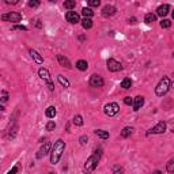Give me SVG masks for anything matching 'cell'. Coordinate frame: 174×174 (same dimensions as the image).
<instances>
[{
    "mask_svg": "<svg viewBox=\"0 0 174 174\" xmlns=\"http://www.w3.org/2000/svg\"><path fill=\"white\" fill-rule=\"evenodd\" d=\"M64 150H65V142L63 139H57L56 142H54L53 147H52V151H50V163L52 165L59 163V161H60L63 157Z\"/></svg>",
    "mask_w": 174,
    "mask_h": 174,
    "instance_id": "6da1fadb",
    "label": "cell"
},
{
    "mask_svg": "<svg viewBox=\"0 0 174 174\" xmlns=\"http://www.w3.org/2000/svg\"><path fill=\"white\" fill-rule=\"evenodd\" d=\"M101 155H102V153H101V150H99V151H95L90 158H87L86 163L83 166L84 174H91L95 169H97V166L99 163V159H101Z\"/></svg>",
    "mask_w": 174,
    "mask_h": 174,
    "instance_id": "7a4b0ae2",
    "label": "cell"
},
{
    "mask_svg": "<svg viewBox=\"0 0 174 174\" xmlns=\"http://www.w3.org/2000/svg\"><path fill=\"white\" fill-rule=\"evenodd\" d=\"M170 87H172V80H170V78L169 76H163L161 80H159L157 87H155V94H157L158 97H163L165 94H167Z\"/></svg>",
    "mask_w": 174,
    "mask_h": 174,
    "instance_id": "3957f363",
    "label": "cell"
},
{
    "mask_svg": "<svg viewBox=\"0 0 174 174\" xmlns=\"http://www.w3.org/2000/svg\"><path fill=\"white\" fill-rule=\"evenodd\" d=\"M38 75H40V78H41L44 82L46 83L48 88H49L50 91H53L54 90V84H53V82H52V78H50L49 71H48L46 68H40L38 69Z\"/></svg>",
    "mask_w": 174,
    "mask_h": 174,
    "instance_id": "277c9868",
    "label": "cell"
},
{
    "mask_svg": "<svg viewBox=\"0 0 174 174\" xmlns=\"http://www.w3.org/2000/svg\"><path fill=\"white\" fill-rule=\"evenodd\" d=\"M103 112L108 117H114L116 114L120 112V106H118L117 102H110V103H106L105 108H103Z\"/></svg>",
    "mask_w": 174,
    "mask_h": 174,
    "instance_id": "5b68a950",
    "label": "cell"
},
{
    "mask_svg": "<svg viewBox=\"0 0 174 174\" xmlns=\"http://www.w3.org/2000/svg\"><path fill=\"white\" fill-rule=\"evenodd\" d=\"M2 21L4 22H12V23H19L22 21V14L19 12H15V11H12V12H8V14H3L2 15Z\"/></svg>",
    "mask_w": 174,
    "mask_h": 174,
    "instance_id": "8992f818",
    "label": "cell"
},
{
    "mask_svg": "<svg viewBox=\"0 0 174 174\" xmlns=\"http://www.w3.org/2000/svg\"><path fill=\"white\" fill-rule=\"evenodd\" d=\"M166 128H167V124H166L165 121H159L155 127H153L148 132H147V135L148 136L150 135H161V133H163L166 131Z\"/></svg>",
    "mask_w": 174,
    "mask_h": 174,
    "instance_id": "52a82bcc",
    "label": "cell"
},
{
    "mask_svg": "<svg viewBox=\"0 0 174 174\" xmlns=\"http://www.w3.org/2000/svg\"><path fill=\"white\" fill-rule=\"evenodd\" d=\"M106 67H108V69L110 72H118V71L123 69L121 63H118L117 60H114V59H108V61H106Z\"/></svg>",
    "mask_w": 174,
    "mask_h": 174,
    "instance_id": "ba28073f",
    "label": "cell"
},
{
    "mask_svg": "<svg viewBox=\"0 0 174 174\" xmlns=\"http://www.w3.org/2000/svg\"><path fill=\"white\" fill-rule=\"evenodd\" d=\"M88 83H90L91 87L98 88V87H102L103 84H105V80H103V78L99 76V75H91L90 80H88Z\"/></svg>",
    "mask_w": 174,
    "mask_h": 174,
    "instance_id": "9c48e42d",
    "label": "cell"
},
{
    "mask_svg": "<svg viewBox=\"0 0 174 174\" xmlns=\"http://www.w3.org/2000/svg\"><path fill=\"white\" fill-rule=\"evenodd\" d=\"M52 147H53V146H52L49 142H45V143H44V146L38 150V153H37V155H35L37 159H42L46 154H49V151H52Z\"/></svg>",
    "mask_w": 174,
    "mask_h": 174,
    "instance_id": "30bf717a",
    "label": "cell"
},
{
    "mask_svg": "<svg viewBox=\"0 0 174 174\" xmlns=\"http://www.w3.org/2000/svg\"><path fill=\"white\" fill-rule=\"evenodd\" d=\"M65 19H67V22H69V23H73V25L82 22V21H80L79 14H78L76 11H68V12L65 14Z\"/></svg>",
    "mask_w": 174,
    "mask_h": 174,
    "instance_id": "8fae6325",
    "label": "cell"
},
{
    "mask_svg": "<svg viewBox=\"0 0 174 174\" xmlns=\"http://www.w3.org/2000/svg\"><path fill=\"white\" fill-rule=\"evenodd\" d=\"M116 12H117V8H116L114 6H112V4H106V6L102 8V16H105V18L113 16Z\"/></svg>",
    "mask_w": 174,
    "mask_h": 174,
    "instance_id": "7c38bea8",
    "label": "cell"
},
{
    "mask_svg": "<svg viewBox=\"0 0 174 174\" xmlns=\"http://www.w3.org/2000/svg\"><path fill=\"white\" fill-rule=\"evenodd\" d=\"M169 11H170V6L169 4H162V6H159L157 8V15L163 18V16H166L169 14Z\"/></svg>",
    "mask_w": 174,
    "mask_h": 174,
    "instance_id": "4fadbf2b",
    "label": "cell"
},
{
    "mask_svg": "<svg viewBox=\"0 0 174 174\" xmlns=\"http://www.w3.org/2000/svg\"><path fill=\"white\" fill-rule=\"evenodd\" d=\"M57 60H59V64H60L61 67H64V68H71V61L68 60V59H67L64 54H57Z\"/></svg>",
    "mask_w": 174,
    "mask_h": 174,
    "instance_id": "5bb4252c",
    "label": "cell"
},
{
    "mask_svg": "<svg viewBox=\"0 0 174 174\" xmlns=\"http://www.w3.org/2000/svg\"><path fill=\"white\" fill-rule=\"evenodd\" d=\"M29 53H30L31 59H33V60H34V61L37 63V64H42V63H44V57H42L41 54H40L37 50H34V49H30V50H29Z\"/></svg>",
    "mask_w": 174,
    "mask_h": 174,
    "instance_id": "9a60e30c",
    "label": "cell"
},
{
    "mask_svg": "<svg viewBox=\"0 0 174 174\" xmlns=\"http://www.w3.org/2000/svg\"><path fill=\"white\" fill-rule=\"evenodd\" d=\"M143 105H144V97H142V95H138V97L135 98V101H133V110H135V112H138L139 109H142Z\"/></svg>",
    "mask_w": 174,
    "mask_h": 174,
    "instance_id": "2e32d148",
    "label": "cell"
},
{
    "mask_svg": "<svg viewBox=\"0 0 174 174\" xmlns=\"http://www.w3.org/2000/svg\"><path fill=\"white\" fill-rule=\"evenodd\" d=\"M133 133V128L132 127H125L123 131H121V133H120V136L123 139H125V138H129V136H131Z\"/></svg>",
    "mask_w": 174,
    "mask_h": 174,
    "instance_id": "e0dca14e",
    "label": "cell"
},
{
    "mask_svg": "<svg viewBox=\"0 0 174 174\" xmlns=\"http://www.w3.org/2000/svg\"><path fill=\"white\" fill-rule=\"evenodd\" d=\"M56 113H57V110H56V108H54V106H49V108L45 110V116L48 118H54Z\"/></svg>",
    "mask_w": 174,
    "mask_h": 174,
    "instance_id": "ac0fdd59",
    "label": "cell"
},
{
    "mask_svg": "<svg viewBox=\"0 0 174 174\" xmlns=\"http://www.w3.org/2000/svg\"><path fill=\"white\" fill-rule=\"evenodd\" d=\"M82 15L84 18H88V19H91V16L94 15V11H92L90 7H83V10H82Z\"/></svg>",
    "mask_w": 174,
    "mask_h": 174,
    "instance_id": "d6986e66",
    "label": "cell"
},
{
    "mask_svg": "<svg viewBox=\"0 0 174 174\" xmlns=\"http://www.w3.org/2000/svg\"><path fill=\"white\" fill-rule=\"evenodd\" d=\"M76 68L79 69V71H86V69L88 68V64L86 60H79L76 61Z\"/></svg>",
    "mask_w": 174,
    "mask_h": 174,
    "instance_id": "ffe728a7",
    "label": "cell"
},
{
    "mask_svg": "<svg viewBox=\"0 0 174 174\" xmlns=\"http://www.w3.org/2000/svg\"><path fill=\"white\" fill-rule=\"evenodd\" d=\"M94 133L98 136V138H101V139H103V140L109 139V132H108V131H102V129H97V131H95Z\"/></svg>",
    "mask_w": 174,
    "mask_h": 174,
    "instance_id": "44dd1931",
    "label": "cell"
},
{
    "mask_svg": "<svg viewBox=\"0 0 174 174\" xmlns=\"http://www.w3.org/2000/svg\"><path fill=\"white\" fill-rule=\"evenodd\" d=\"M57 80H59V83H60L63 87H65V88H68V87H69L68 79H67V78H64L63 75H57Z\"/></svg>",
    "mask_w": 174,
    "mask_h": 174,
    "instance_id": "7402d4cb",
    "label": "cell"
},
{
    "mask_svg": "<svg viewBox=\"0 0 174 174\" xmlns=\"http://www.w3.org/2000/svg\"><path fill=\"white\" fill-rule=\"evenodd\" d=\"M155 19H157V15L153 12L146 14V16H144V22H146V23H153V22H155Z\"/></svg>",
    "mask_w": 174,
    "mask_h": 174,
    "instance_id": "603a6c76",
    "label": "cell"
},
{
    "mask_svg": "<svg viewBox=\"0 0 174 174\" xmlns=\"http://www.w3.org/2000/svg\"><path fill=\"white\" fill-rule=\"evenodd\" d=\"M166 170H167V173L174 174V157L170 159L167 163H166Z\"/></svg>",
    "mask_w": 174,
    "mask_h": 174,
    "instance_id": "cb8c5ba5",
    "label": "cell"
},
{
    "mask_svg": "<svg viewBox=\"0 0 174 174\" xmlns=\"http://www.w3.org/2000/svg\"><path fill=\"white\" fill-rule=\"evenodd\" d=\"M73 125H76V127H82L83 125V117L80 116V114H76L75 117H73Z\"/></svg>",
    "mask_w": 174,
    "mask_h": 174,
    "instance_id": "d4e9b609",
    "label": "cell"
},
{
    "mask_svg": "<svg viewBox=\"0 0 174 174\" xmlns=\"http://www.w3.org/2000/svg\"><path fill=\"white\" fill-rule=\"evenodd\" d=\"M131 86H132V80L129 79V78H125V79H123V82H121V87H123L124 90L131 88Z\"/></svg>",
    "mask_w": 174,
    "mask_h": 174,
    "instance_id": "484cf974",
    "label": "cell"
},
{
    "mask_svg": "<svg viewBox=\"0 0 174 174\" xmlns=\"http://www.w3.org/2000/svg\"><path fill=\"white\" fill-rule=\"evenodd\" d=\"M82 26H83V29L88 30V29H91V27H92V21H91V19H88V18H84V19L82 21Z\"/></svg>",
    "mask_w": 174,
    "mask_h": 174,
    "instance_id": "4316f807",
    "label": "cell"
},
{
    "mask_svg": "<svg viewBox=\"0 0 174 174\" xmlns=\"http://www.w3.org/2000/svg\"><path fill=\"white\" fill-rule=\"evenodd\" d=\"M75 6H76V3L73 2V0H65V2H64V8L69 10V11H72Z\"/></svg>",
    "mask_w": 174,
    "mask_h": 174,
    "instance_id": "83f0119b",
    "label": "cell"
},
{
    "mask_svg": "<svg viewBox=\"0 0 174 174\" xmlns=\"http://www.w3.org/2000/svg\"><path fill=\"white\" fill-rule=\"evenodd\" d=\"M54 129H56V123H54V121H49V123L46 124V131L52 132V131H54Z\"/></svg>",
    "mask_w": 174,
    "mask_h": 174,
    "instance_id": "f1b7e54d",
    "label": "cell"
},
{
    "mask_svg": "<svg viewBox=\"0 0 174 174\" xmlns=\"http://www.w3.org/2000/svg\"><path fill=\"white\" fill-rule=\"evenodd\" d=\"M170 26H172V22L167 21V19H162V22H161V27L162 29H169Z\"/></svg>",
    "mask_w": 174,
    "mask_h": 174,
    "instance_id": "f546056e",
    "label": "cell"
},
{
    "mask_svg": "<svg viewBox=\"0 0 174 174\" xmlns=\"http://www.w3.org/2000/svg\"><path fill=\"white\" fill-rule=\"evenodd\" d=\"M12 30H23V31H27V27L26 26H22V25H14L12 26Z\"/></svg>",
    "mask_w": 174,
    "mask_h": 174,
    "instance_id": "4dcf8cb0",
    "label": "cell"
},
{
    "mask_svg": "<svg viewBox=\"0 0 174 174\" xmlns=\"http://www.w3.org/2000/svg\"><path fill=\"white\" fill-rule=\"evenodd\" d=\"M87 142H88V138H87V135H82V136H80V138H79V143L82 144V146H84V144H86Z\"/></svg>",
    "mask_w": 174,
    "mask_h": 174,
    "instance_id": "1f68e13d",
    "label": "cell"
},
{
    "mask_svg": "<svg viewBox=\"0 0 174 174\" xmlns=\"http://www.w3.org/2000/svg\"><path fill=\"white\" fill-rule=\"evenodd\" d=\"M27 4H29V7H31V8H35V7L40 6V2H37V0H30Z\"/></svg>",
    "mask_w": 174,
    "mask_h": 174,
    "instance_id": "d6a6232c",
    "label": "cell"
},
{
    "mask_svg": "<svg viewBox=\"0 0 174 174\" xmlns=\"http://www.w3.org/2000/svg\"><path fill=\"white\" fill-rule=\"evenodd\" d=\"M99 4H101L99 0H90V2H88V6L90 7H98Z\"/></svg>",
    "mask_w": 174,
    "mask_h": 174,
    "instance_id": "836d02e7",
    "label": "cell"
},
{
    "mask_svg": "<svg viewBox=\"0 0 174 174\" xmlns=\"http://www.w3.org/2000/svg\"><path fill=\"white\" fill-rule=\"evenodd\" d=\"M7 101H8V92H7V91H3V92H2V102L6 103Z\"/></svg>",
    "mask_w": 174,
    "mask_h": 174,
    "instance_id": "e575fe53",
    "label": "cell"
},
{
    "mask_svg": "<svg viewBox=\"0 0 174 174\" xmlns=\"http://www.w3.org/2000/svg\"><path fill=\"white\" fill-rule=\"evenodd\" d=\"M124 103L125 105H128V106H131V105H133V99L131 97H125L124 98Z\"/></svg>",
    "mask_w": 174,
    "mask_h": 174,
    "instance_id": "d590c367",
    "label": "cell"
},
{
    "mask_svg": "<svg viewBox=\"0 0 174 174\" xmlns=\"http://www.w3.org/2000/svg\"><path fill=\"white\" fill-rule=\"evenodd\" d=\"M18 173H19V167H18V165H15L7 174H18Z\"/></svg>",
    "mask_w": 174,
    "mask_h": 174,
    "instance_id": "8d00e7d4",
    "label": "cell"
},
{
    "mask_svg": "<svg viewBox=\"0 0 174 174\" xmlns=\"http://www.w3.org/2000/svg\"><path fill=\"white\" fill-rule=\"evenodd\" d=\"M7 4H18V0H14V2H11V0H6Z\"/></svg>",
    "mask_w": 174,
    "mask_h": 174,
    "instance_id": "74e56055",
    "label": "cell"
},
{
    "mask_svg": "<svg viewBox=\"0 0 174 174\" xmlns=\"http://www.w3.org/2000/svg\"><path fill=\"white\" fill-rule=\"evenodd\" d=\"M129 23H136V19L135 18H131V19H129Z\"/></svg>",
    "mask_w": 174,
    "mask_h": 174,
    "instance_id": "f35d334b",
    "label": "cell"
},
{
    "mask_svg": "<svg viewBox=\"0 0 174 174\" xmlns=\"http://www.w3.org/2000/svg\"><path fill=\"white\" fill-rule=\"evenodd\" d=\"M153 174H162V172H161V170H155Z\"/></svg>",
    "mask_w": 174,
    "mask_h": 174,
    "instance_id": "ab89813d",
    "label": "cell"
},
{
    "mask_svg": "<svg viewBox=\"0 0 174 174\" xmlns=\"http://www.w3.org/2000/svg\"><path fill=\"white\" fill-rule=\"evenodd\" d=\"M172 16H173V19H174V11H173V14H172Z\"/></svg>",
    "mask_w": 174,
    "mask_h": 174,
    "instance_id": "60d3db41",
    "label": "cell"
},
{
    "mask_svg": "<svg viewBox=\"0 0 174 174\" xmlns=\"http://www.w3.org/2000/svg\"><path fill=\"white\" fill-rule=\"evenodd\" d=\"M172 87H174V82H173V83H172Z\"/></svg>",
    "mask_w": 174,
    "mask_h": 174,
    "instance_id": "b9f144b4",
    "label": "cell"
},
{
    "mask_svg": "<svg viewBox=\"0 0 174 174\" xmlns=\"http://www.w3.org/2000/svg\"><path fill=\"white\" fill-rule=\"evenodd\" d=\"M173 56H174V53H173Z\"/></svg>",
    "mask_w": 174,
    "mask_h": 174,
    "instance_id": "7bdbcfd3",
    "label": "cell"
}]
</instances>
